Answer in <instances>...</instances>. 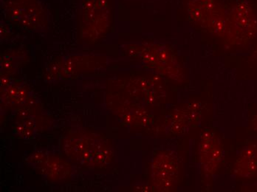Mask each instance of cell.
<instances>
[{
  "label": "cell",
  "instance_id": "7",
  "mask_svg": "<svg viewBox=\"0 0 257 192\" xmlns=\"http://www.w3.org/2000/svg\"><path fill=\"white\" fill-rule=\"evenodd\" d=\"M27 160L34 168H37L43 177L51 181H62L71 174L70 163L55 154L36 153Z\"/></svg>",
  "mask_w": 257,
  "mask_h": 192
},
{
  "label": "cell",
  "instance_id": "5",
  "mask_svg": "<svg viewBox=\"0 0 257 192\" xmlns=\"http://www.w3.org/2000/svg\"><path fill=\"white\" fill-rule=\"evenodd\" d=\"M227 32L236 42L247 41L256 34V16L249 3L239 2L228 12Z\"/></svg>",
  "mask_w": 257,
  "mask_h": 192
},
{
  "label": "cell",
  "instance_id": "3",
  "mask_svg": "<svg viewBox=\"0 0 257 192\" xmlns=\"http://www.w3.org/2000/svg\"><path fill=\"white\" fill-rule=\"evenodd\" d=\"M1 9L6 19L21 29L40 31L49 25L45 0H1Z\"/></svg>",
  "mask_w": 257,
  "mask_h": 192
},
{
  "label": "cell",
  "instance_id": "4",
  "mask_svg": "<svg viewBox=\"0 0 257 192\" xmlns=\"http://www.w3.org/2000/svg\"><path fill=\"white\" fill-rule=\"evenodd\" d=\"M106 58L103 55L76 54L58 58L46 69L47 79H70L88 72L103 69L106 66Z\"/></svg>",
  "mask_w": 257,
  "mask_h": 192
},
{
  "label": "cell",
  "instance_id": "9",
  "mask_svg": "<svg viewBox=\"0 0 257 192\" xmlns=\"http://www.w3.org/2000/svg\"><path fill=\"white\" fill-rule=\"evenodd\" d=\"M256 125H257V118H256Z\"/></svg>",
  "mask_w": 257,
  "mask_h": 192
},
{
  "label": "cell",
  "instance_id": "6",
  "mask_svg": "<svg viewBox=\"0 0 257 192\" xmlns=\"http://www.w3.org/2000/svg\"><path fill=\"white\" fill-rule=\"evenodd\" d=\"M191 19L201 25L225 33L228 26V13L216 0H192L188 5Z\"/></svg>",
  "mask_w": 257,
  "mask_h": 192
},
{
  "label": "cell",
  "instance_id": "2",
  "mask_svg": "<svg viewBox=\"0 0 257 192\" xmlns=\"http://www.w3.org/2000/svg\"><path fill=\"white\" fill-rule=\"evenodd\" d=\"M111 17L110 0H82L78 12L81 40L90 45L101 41L109 31Z\"/></svg>",
  "mask_w": 257,
  "mask_h": 192
},
{
  "label": "cell",
  "instance_id": "1",
  "mask_svg": "<svg viewBox=\"0 0 257 192\" xmlns=\"http://www.w3.org/2000/svg\"><path fill=\"white\" fill-rule=\"evenodd\" d=\"M63 149L69 159L86 168H105L113 157L109 140L90 132L69 135L64 140Z\"/></svg>",
  "mask_w": 257,
  "mask_h": 192
},
{
  "label": "cell",
  "instance_id": "8",
  "mask_svg": "<svg viewBox=\"0 0 257 192\" xmlns=\"http://www.w3.org/2000/svg\"><path fill=\"white\" fill-rule=\"evenodd\" d=\"M239 160L242 162L240 166L242 174L251 175L254 174L257 170V146L249 147Z\"/></svg>",
  "mask_w": 257,
  "mask_h": 192
}]
</instances>
